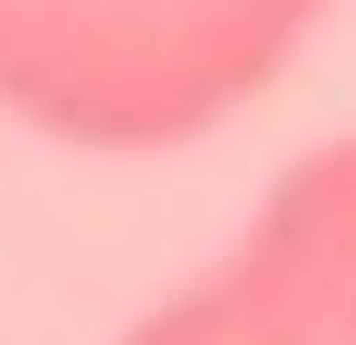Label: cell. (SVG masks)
<instances>
[{"label":"cell","mask_w":356,"mask_h":345,"mask_svg":"<svg viewBox=\"0 0 356 345\" xmlns=\"http://www.w3.org/2000/svg\"><path fill=\"white\" fill-rule=\"evenodd\" d=\"M334 0H0V119L65 151L227 129Z\"/></svg>","instance_id":"cell-1"},{"label":"cell","mask_w":356,"mask_h":345,"mask_svg":"<svg viewBox=\"0 0 356 345\" xmlns=\"http://www.w3.org/2000/svg\"><path fill=\"white\" fill-rule=\"evenodd\" d=\"M205 280L238 345H356V129L291 151Z\"/></svg>","instance_id":"cell-2"},{"label":"cell","mask_w":356,"mask_h":345,"mask_svg":"<svg viewBox=\"0 0 356 345\" xmlns=\"http://www.w3.org/2000/svg\"><path fill=\"white\" fill-rule=\"evenodd\" d=\"M108 345H238V323H227V302H216V280H184V291H162V302H140L130 323H119Z\"/></svg>","instance_id":"cell-3"}]
</instances>
